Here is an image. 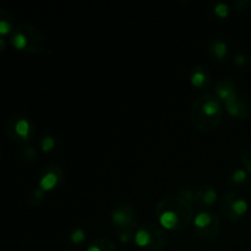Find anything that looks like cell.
Instances as JSON below:
<instances>
[{"mask_svg":"<svg viewBox=\"0 0 251 251\" xmlns=\"http://www.w3.org/2000/svg\"><path fill=\"white\" fill-rule=\"evenodd\" d=\"M158 222L164 229H185L194 217V208L190 202L179 195L164 196L156 207Z\"/></svg>","mask_w":251,"mask_h":251,"instance_id":"cell-1","label":"cell"},{"mask_svg":"<svg viewBox=\"0 0 251 251\" xmlns=\"http://www.w3.org/2000/svg\"><path fill=\"white\" fill-rule=\"evenodd\" d=\"M190 118L194 126L200 131H215L222 122V102L216 95L205 93L193 102L190 107Z\"/></svg>","mask_w":251,"mask_h":251,"instance_id":"cell-2","label":"cell"},{"mask_svg":"<svg viewBox=\"0 0 251 251\" xmlns=\"http://www.w3.org/2000/svg\"><path fill=\"white\" fill-rule=\"evenodd\" d=\"M112 221L118 237L123 243H129L135 238L139 229V217L136 208L131 203H120L113 210Z\"/></svg>","mask_w":251,"mask_h":251,"instance_id":"cell-3","label":"cell"},{"mask_svg":"<svg viewBox=\"0 0 251 251\" xmlns=\"http://www.w3.org/2000/svg\"><path fill=\"white\" fill-rule=\"evenodd\" d=\"M12 46L29 54H39L46 49L47 39L39 29L29 24H21L12 31Z\"/></svg>","mask_w":251,"mask_h":251,"instance_id":"cell-4","label":"cell"},{"mask_svg":"<svg viewBox=\"0 0 251 251\" xmlns=\"http://www.w3.org/2000/svg\"><path fill=\"white\" fill-rule=\"evenodd\" d=\"M134 239L140 248L147 251H161L168 244V234L166 229L154 222L139 227Z\"/></svg>","mask_w":251,"mask_h":251,"instance_id":"cell-5","label":"cell"},{"mask_svg":"<svg viewBox=\"0 0 251 251\" xmlns=\"http://www.w3.org/2000/svg\"><path fill=\"white\" fill-rule=\"evenodd\" d=\"M248 201L237 191H227L221 196L220 210L227 220L238 222L248 212Z\"/></svg>","mask_w":251,"mask_h":251,"instance_id":"cell-6","label":"cell"},{"mask_svg":"<svg viewBox=\"0 0 251 251\" xmlns=\"http://www.w3.org/2000/svg\"><path fill=\"white\" fill-rule=\"evenodd\" d=\"M194 229H195L196 235L201 240L205 242H213L217 239L221 232V222L220 217L216 213L203 212L199 213L194 221Z\"/></svg>","mask_w":251,"mask_h":251,"instance_id":"cell-7","label":"cell"},{"mask_svg":"<svg viewBox=\"0 0 251 251\" xmlns=\"http://www.w3.org/2000/svg\"><path fill=\"white\" fill-rule=\"evenodd\" d=\"M5 132L10 139L25 144L33 137L34 125L29 118L14 115L5 122Z\"/></svg>","mask_w":251,"mask_h":251,"instance_id":"cell-8","label":"cell"},{"mask_svg":"<svg viewBox=\"0 0 251 251\" xmlns=\"http://www.w3.org/2000/svg\"><path fill=\"white\" fill-rule=\"evenodd\" d=\"M64 181V171L58 164H48L39 171L38 186L44 191L60 188Z\"/></svg>","mask_w":251,"mask_h":251,"instance_id":"cell-9","label":"cell"},{"mask_svg":"<svg viewBox=\"0 0 251 251\" xmlns=\"http://www.w3.org/2000/svg\"><path fill=\"white\" fill-rule=\"evenodd\" d=\"M228 114L237 119H248L251 117V98L245 93L238 91L235 95L225 102Z\"/></svg>","mask_w":251,"mask_h":251,"instance_id":"cell-10","label":"cell"},{"mask_svg":"<svg viewBox=\"0 0 251 251\" xmlns=\"http://www.w3.org/2000/svg\"><path fill=\"white\" fill-rule=\"evenodd\" d=\"M217 201V191L211 185H200L195 188L194 194V202L201 210H208L212 207Z\"/></svg>","mask_w":251,"mask_h":251,"instance_id":"cell-11","label":"cell"},{"mask_svg":"<svg viewBox=\"0 0 251 251\" xmlns=\"http://www.w3.org/2000/svg\"><path fill=\"white\" fill-rule=\"evenodd\" d=\"M190 81L194 87L199 90H207L212 82V76L206 66H194L190 71Z\"/></svg>","mask_w":251,"mask_h":251,"instance_id":"cell-12","label":"cell"},{"mask_svg":"<svg viewBox=\"0 0 251 251\" xmlns=\"http://www.w3.org/2000/svg\"><path fill=\"white\" fill-rule=\"evenodd\" d=\"M207 53L210 58L215 61H225L229 54L228 44L221 38H212L208 42Z\"/></svg>","mask_w":251,"mask_h":251,"instance_id":"cell-13","label":"cell"},{"mask_svg":"<svg viewBox=\"0 0 251 251\" xmlns=\"http://www.w3.org/2000/svg\"><path fill=\"white\" fill-rule=\"evenodd\" d=\"M237 92V83H235V81L230 77L222 78V80L218 81L217 85H216V96H217L221 100H223V102H226L228 98H230Z\"/></svg>","mask_w":251,"mask_h":251,"instance_id":"cell-14","label":"cell"},{"mask_svg":"<svg viewBox=\"0 0 251 251\" xmlns=\"http://www.w3.org/2000/svg\"><path fill=\"white\" fill-rule=\"evenodd\" d=\"M14 31V16L5 9H0V34H7Z\"/></svg>","mask_w":251,"mask_h":251,"instance_id":"cell-15","label":"cell"},{"mask_svg":"<svg viewBox=\"0 0 251 251\" xmlns=\"http://www.w3.org/2000/svg\"><path fill=\"white\" fill-rule=\"evenodd\" d=\"M87 251H117V247L107 238H98L88 245Z\"/></svg>","mask_w":251,"mask_h":251,"instance_id":"cell-16","label":"cell"},{"mask_svg":"<svg viewBox=\"0 0 251 251\" xmlns=\"http://www.w3.org/2000/svg\"><path fill=\"white\" fill-rule=\"evenodd\" d=\"M249 181V176H248V172L243 171V169H237V171L233 172L229 176V183L232 185L242 186Z\"/></svg>","mask_w":251,"mask_h":251,"instance_id":"cell-17","label":"cell"},{"mask_svg":"<svg viewBox=\"0 0 251 251\" xmlns=\"http://www.w3.org/2000/svg\"><path fill=\"white\" fill-rule=\"evenodd\" d=\"M44 196H46V191L42 190L41 188H37L29 194L28 196V202L32 207H38L43 203Z\"/></svg>","mask_w":251,"mask_h":251,"instance_id":"cell-18","label":"cell"},{"mask_svg":"<svg viewBox=\"0 0 251 251\" xmlns=\"http://www.w3.org/2000/svg\"><path fill=\"white\" fill-rule=\"evenodd\" d=\"M56 144H58V140L55 137L50 136V135H46V136L42 137L41 140V149L43 152H50L51 150L55 149Z\"/></svg>","mask_w":251,"mask_h":251,"instance_id":"cell-19","label":"cell"},{"mask_svg":"<svg viewBox=\"0 0 251 251\" xmlns=\"http://www.w3.org/2000/svg\"><path fill=\"white\" fill-rule=\"evenodd\" d=\"M69 239L73 244H82L86 240V233L85 230H82L81 228H75L73 232L69 234Z\"/></svg>","mask_w":251,"mask_h":251,"instance_id":"cell-20","label":"cell"},{"mask_svg":"<svg viewBox=\"0 0 251 251\" xmlns=\"http://www.w3.org/2000/svg\"><path fill=\"white\" fill-rule=\"evenodd\" d=\"M21 156L25 161L28 162V163H31V162H33L34 159L37 158V152L32 146H26L24 150H22Z\"/></svg>","mask_w":251,"mask_h":251,"instance_id":"cell-21","label":"cell"},{"mask_svg":"<svg viewBox=\"0 0 251 251\" xmlns=\"http://www.w3.org/2000/svg\"><path fill=\"white\" fill-rule=\"evenodd\" d=\"M213 11H215V14L217 15L218 17L226 19V17L228 16V14H229V7H228V5L225 4V2H217V4L215 5Z\"/></svg>","mask_w":251,"mask_h":251,"instance_id":"cell-22","label":"cell"},{"mask_svg":"<svg viewBox=\"0 0 251 251\" xmlns=\"http://www.w3.org/2000/svg\"><path fill=\"white\" fill-rule=\"evenodd\" d=\"M242 162L243 164H244L247 172H249V174H251V146L247 147V149L244 150V152H243Z\"/></svg>","mask_w":251,"mask_h":251,"instance_id":"cell-23","label":"cell"},{"mask_svg":"<svg viewBox=\"0 0 251 251\" xmlns=\"http://www.w3.org/2000/svg\"><path fill=\"white\" fill-rule=\"evenodd\" d=\"M233 63H234L238 68H244V66H247L248 64L250 63V58L248 55H245V54L239 53L234 56Z\"/></svg>","mask_w":251,"mask_h":251,"instance_id":"cell-24","label":"cell"},{"mask_svg":"<svg viewBox=\"0 0 251 251\" xmlns=\"http://www.w3.org/2000/svg\"><path fill=\"white\" fill-rule=\"evenodd\" d=\"M234 6L235 9L240 10V11H243V10H250L251 0H239V1H235Z\"/></svg>","mask_w":251,"mask_h":251,"instance_id":"cell-25","label":"cell"},{"mask_svg":"<svg viewBox=\"0 0 251 251\" xmlns=\"http://www.w3.org/2000/svg\"><path fill=\"white\" fill-rule=\"evenodd\" d=\"M5 49H6V42H5L4 38H1V37H0V53H2Z\"/></svg>","mask_w":251,"mask_h":251,"instance_id":"cell-26","label":"cell"},{"mask_svg":"<svg viewBox=\"0 0 251 251\" xmlns=\"http://www.w3.org/2000/svg\"><path fill=\"white\" fill-rule=\"evenodd\" d=\"M179 251H191V250H189V249H181V250H179Z\"/></svg>","mask_w":251,"mask_h":251,"instance_id":"cell-27","label":"cell"},{"mask_svg":"<svg viewBox=\"0 0 251 251\" xmlns=\"http://www.w3.org/2000/svg\"><path fill=\"white\" fill-rule=\"evenodd\" d=\"M0 158H1V150H0Z\"/></svg>","mask_w":251,"mask_h":251,"instance_id":"cell-28","label":"cell"}]
</instances>
